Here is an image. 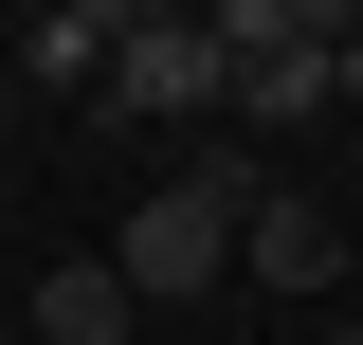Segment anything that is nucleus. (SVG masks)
<instances>
[{
  "label": "nucleus",
  "mask_w": 363,
  "mask_h": 345,
  "mask_svg": "<svg viewBox=\"0 0 363 345\" xmlns=\"http://www.w3.org/2000/svg\"><path fill=\"white\" fill-rule=\"evenodd\" d=\"M236 218H255V146L218 128V146H182V164H164V182L128 200V236H109L128 309H200V291L236 273Z\"/></svg>",
  "instance_id": "obj_1"
},
{
  "label": "nucleus",
  "mask_w": 363,
  "mask_h": 345,
  "mask_svg": "<svg viewBox=\"0 0 363 345\" xmlns=\"http://www.w3.org/2000/svg\"><path fill=\"white\" fill-rule=\"evenodd\" d=\"M345 327H363V309H345Z\"/></svg>",
  "instance_id": "obj_9"
},
{
  "label": "nucleus",
  "mask_w": 363,
  "mask_h": 345,
  "mask_svg": "<svg viewBox=\"0 0 363 345\" xmlns=\"http://www.w3.org/2000/svg\"><path fill=\"white\" fill-rule=\"evenodd\" d=\"M236 273H255V291H345V218L327 200H291V182H255V218H236Z\"/></svg>",
  "instance_id": "obj_4"
},
{
  "label": "nucleus",
  "mask_w": 363,
  "mask_h": 345,
  "mask_svg": "<svg viewBox=\"0 0 363 345\" xmlns=\"http://www.w3.org/2000/svg\"><path fill=\"white\" fill-rule=\"evenodd\" d=\"M309 345H363V327H309Z\"/></svg>",
  "instance_id": "obj_8"
},
{
  "label": "nucleus",
  "mask_w": 363,
  "mask_h": 345,
  "mask_svg": "<svg viewBox=\"0 0 363 345\" xmlns=\"http://www.w3.org/2000/svg\"><path fill=\"white\" fill-rule=\"evenodd\" d=\"M345 0H218V128L272 146V128H327V73H345Z\"/></svg>",
  "instance_id": "obj_2"
},
{
  "label": "nucleus",
  "mask_w": 363,
  "mask_h": 345,
  "mask_svg": "<svg viewBox=\"0 0 363 345\" xmlns=\"http://www.w3.org/2000/svg\"><path fill=\"white\" fill-rule=\"evenodd\" d=\"M327 109H363V37H345V73H327Z\"/></svg>",
  "instance_id": "obj_7"
},
{
  "label": "nucleus",
  "mask_w": 363,
  "mask_h": 345,
  "mask_svg": "<svg viewBox=\"0 0 363 345\" xmlns=\"http://www.w3.org/2000/svg\"><path fill=\"white\" fill-rule=\"evenodd\" d=\"M109 109H128V128H200V146H218V18H164V0H145L128 37H109Z\"/></svg>",
  "instance_id": "obj_3"
},
{
  "label": "nucleus",
  "mask_w": 363,
  "mask_h": 345,
  "mask_svg": "<svg viewBox=\"0 0 363 345\" xmlns=\"http://www.w3.org/2000/svg\"><path fill=\"white\" fill-rule=\"evenodd\" d=\"M109 37H128L109 0H55V18H18V55H0V73H18V91H109Z\"/></svg>",
  "instance_id": "obj_5"
},
{
  "label": "nucleus",
  "mask_w": 363,
  "mask_h": 345,
  "mask_svg": "<svg viewBox=\"0 0 363 345\" xmlns=\"http://www.w3.org/2000/svg\"><path fill=\"white\" fill-rule=\"evenodd\" d=\"M37 345H145L128 273H109V255H55V273H37Z\"/></svg>",
  "instance_id": "obj_6"
}]
</instances>
